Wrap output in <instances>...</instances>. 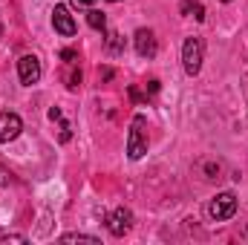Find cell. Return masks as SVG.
<instances>
[{
  "instance_id": "obj_1",
  "label": "cell",
  "mask_w": 248,
  "mask_h": 245,
  "mask_svg": "<svg viewBox=\"0 0 248 245\" xmlns=\"http://www.w3.org/2000/svg\"><path fill=\"white\" fill-rule=\"evenodd\" d=\"M147 119L139 113V116H133V122H130V136H127V156L133 159V162H139L144 153H147Z\"/></svg>"
},
{
  "instance_id": "obj_2",
  "label": "cell",
  "mask_w": 248,
  "mask_h": 245,
  "mask_svg": "<svg viewBox=\"0 0 248 245\" xmlns=\"http://www.w3.org/2000/svg\"><path fill=\"white\" fill-rule=\"evenodd\" d=\"M202 58H205V44H202V38H187L185 44H182V66H185V72L190 78L199 75Z\"/></svg>"
},
{
  "instance_id": "obj_3",
  "label": "cell",
  "mask_w": 248,
  "mask_h": 245,
  "mask_svg": "<svg viewBox=\"0 0 248 245\" xmlns=\"http://www.w3.org/2000/svg\"><path fill=\"white\" fill-rule=\"evenodd\" d=\"M208 214H211L214 222H225V219H231V216L237 214V196H234L231 190L217 193V196L211 199V205H208Z\"/></svg>"
},
{
  "instance_id": "obj_4",
  "label": "cell",
  "mask_w": 248,
  "mask_h": 245,
  "mask_svg": "<svg viewBox=\"0 0 248 245\" xmlns=\"http://www.w3.org/2000/svg\"><path fill=\"white\" fill-rule=\"evenodd\" d=\"M17 75H20V84L23 87H32L41 81V61L38 55H20L17 61Z\"/></svg>"
},
{
  "instance_id": "obj_5",
  "label": "cell",
  "mask_w": 248,
  "mask_h": 245,
  "mask_svg": "<svg viewBox=\"0 0 248 245\" xmlns=\"http://www.w3.org/2000/svg\"><path fill=\"white\" fill-rule=\"evenodd\" d=\"M52 26H55V32L63 35V38H72V35L78 32L75 17L69 15V9H66V6H55V9H52Z\"/></svg>"
},
{
  "instance_id": "obj_6",
  "label": "cell",
  "mask_w": 248,
  "mask_h": 245,
  "mask_svg": "<svg viewBox=\"0 0 248 245\" xmlns=\"http://www.w3.org/2000/svg\"><path fill=\"white\" fill-rule=\"evenodd\" d=\"M20 130H23L20 116H15V113H0V144L15 141V138L20 136Z\"/></svg>"
},
{
  "instance_id": "obj_7",
  "label": "cell",
  "mask_w": 248,
  "mask_h": 245,
  "mask_svg": "<svg viewBox=\"0 0 248 245\" xmlns=\"http://www.w3.org/2000/svg\"><path fill=\"white\" fill-rule=\"evenodd\" d=\"M130 225H133V214H130L127 208H116V211L107 216V228H110L113 237H124V234L130 231Z\"/></svg>"
},
{
  "instance_id": "obj_8",
  "label": "cell",
  "mask_w": 248,
  "mask_h": 245,
  "mask_svg": "<svg viewBox=\"0 0 248 245\" xmlns=\"http://www.w3.org/2000/svg\"><path fill=\"white\" fill-rule=\"evenodd\" d=\"M133 41H136V52H139V58H153L156 49H159V46H156V35H153L150 29H139Z\"/></svg>"
},
{
  "instance_id": "obj_9",
  "label": "cell",
  "mask_w": 248,
  "mask_h": 245,
  "mask_svg": "<svg viewBox=\"0 0 248 245\" xmlns=\"http://www.w3.org/2000/svg\"><path fill=\"white\" fill-rule=\"evenodd\" d=\"M179 12H182V15H193L196 20H205V9H202V3H196V0H182Z\"/></svg>"
},
{
  "instance_id": "obj_10",
  "label": "cell",
  "mask_w": 248,
  "mask_h": 245,
  "mask_svg": "<svg viewBox=\"0 0 248 245\" xmlns=\"http://www.w3.org/2000/svg\"><path fill=\"white\" fill-rule=\"evenodd\" d=\"M87 23H90L93 29H98V32L107 29V17H104V12H98V9H90V12H87Z\"/></svg>"
},
{
  "instance_id": "obj_11",
  "label": "cell",
  "mask_w": 248,
  "mask_h": 245,
  "mask_svg": "<svg viewBox=\"0 0 248 245\" xmlns=\"http://www.w3.org/2000/svg\"><path fill=\"white\" fill-rule=\"evenodd\" d=\"M107 49H110L113 55L124 52V38L119 35V32H110V38H107Z\"/></svg>"
},
{
  "instance_id": "obj_12",
  "label": "cell",
  "mask_w": 248,
  "mask_h": 245,
  "mask_svg": "<svg viewBox=\"0 0 248 245\" xmlns=\"http://www.w3.org/2000/svg\"><path fill=\"white\" fill-rule=\"evenodd\" d=\"M61 243H98V237H90V234H63Z\"/></svg>"
},
{
  "instance_id": "obj_13",
  "label": "cell",
  "mask_w": 248,
  "mask_h": 245,
  "mask_svg": "<svg viewBox=\"0 0 248 245\" xmlns=\"http://www.w3.org/2000/svg\"><path fill=\"white\" fill-rule=\"evenodd\" d=\"M78 84H81V72H66V87L75 90Z\"/></svg>"
},
{
  "instance_id": "obj_14",
  "label": "cell",
  "mask_w": 248,
  "mask_h": 245,
  "mask_svg": "<svg viewBox=\"0 0 248 245\" xmlns=\"http://www.w3.org/2000/svg\"><path fill=\"white\" fill-rule=\"evenodd\" d=\"M61 58L66 63H75L78 61V52H75V49H61Z\"/></svg>"
},
{
  "instance_id": "obj_15",
  "label": "cell",
  "mask_w": 248,
  "mask_h": 245,
  "mask_svg": "<svg viewBox=\"0 0 248 245\" xmlns=\"http://www.w3.org/2000/svg\"><path fill=\"white\" fill-rule=\"evenodd\" d=\"M69 136H72V127L63 122V127H61V141H69Z\"/></svg>"
},
{
  "instance_id": "obj_16",
  "label": "cell",
  "mask_w": 248,
  "mask_h": 245,
  "mask_svg": "<svg viewBox=\"0 0 248 245\" xmlns=\"http://www.w3.org/2000/svg\"><path fill=\"white\" fill-rule=\"evenodd\" d=\"M9 182H12V173L6 168H0V184H9Z\"/></svg>"
},
{
  "instance_id": "obj_17",
  "label": "cell",
  "mask_w": 248,
  "mask_h": 245,
  "mask_svg": "<svg viewBox=\"0 0 248 245\" xmlns=\"http://www.w3.org/2000/svg\"><path fill=\"white\" fill-rule=\"evenodd\" d=\"M72 3H75V6H78V9H87V6H93V3H95V0H72Z\"/></svg>"
},
{
  "instance_id": "obj_18",
  "label": "cell",
  "mask_w": 248,
  "mask_h": 245,
  "mask_svg": "<svg viewBox=\"0 0 248 245\" xmlns=\"http://www.w3.org/2000/svg\"><path fill=\"white\" fill-rule=\"evenodd\" d=\"M49 119H52V122H61V110L52 107V110H49Z\"/></svg>"
},
{
  "instance_id": "obj_19",
  "label": "cell",
  "mask_w": 248,
  "mask_h": 245,
  "mask_svg": "<svg viewBox=\"0 0 248 245\" xmlns=\"http://www.w3.org/2000/svg\"><path fill=\"white\" fill-rule=\"evenodd\" d=\"M3 243H26V237H6Z\"/></svg>"
},
{
  "instance_id": "obj_20",
  "label": "cell",
  "mask_w": 248,
  "mask_h": 245,
  "mask_svg": "<svg viewBox=\"0 0 248 245\" xmlns=\"http://www.w3.org/2000/svg\"><path fill=\"white\" fill-rule=\"evenodd\" d=\"M222 3H231V0H222Z\"/></svg>"
}]
</instances>
